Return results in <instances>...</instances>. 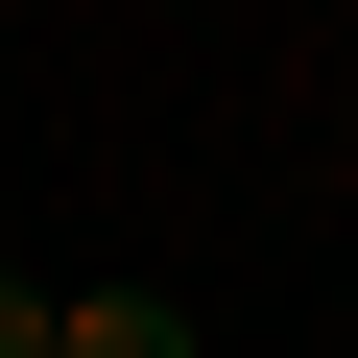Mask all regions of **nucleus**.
<instances>
[{"mask_svg": "<svg viewBox=\"0 0 358 358\" xmlns=\"http://www.w3.org/2000/svg\"><path fill=\"white\" fill-rule=\"evenodd\" d=\"M48 358H215L192 287H48Z\"/></svg>", "mask_w": 358, "mask_h": 358, "instance_id": "nucleus-1", "label": "nucleus"}, {"mask_svg": "<svg viewBox=\"0 0 358 358\" xmlns=\"http://www.w3.org/2000/svg\"><path fill=\"white\" fill-rule=\"evenodd\" d=\"M0 358H48V287H24V263H0Z\"/></svg>", "mask_w": 358, "mask_h": 358, "instance_id": "nucleus-2", "label": "nucleus"}]
</instances>
